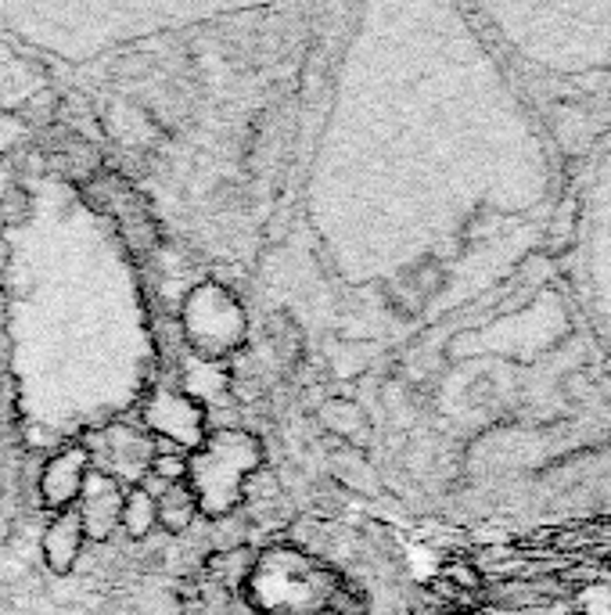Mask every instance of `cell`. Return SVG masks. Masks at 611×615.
<instances>
[{
    "instance_id": "6da1fadb",
    "label": "cell",
    "mask_w": 611,
    "mask_h": 615,
    "mask_svg": "<svg viewBox=\"0 0 611 615\" xmlns=\"http://www.w3.org/2000/svg\"><path fill=\"white\" fill-rule=\"evenodd\" d=\"M263 468V442L241 428H220L201 439L187 457V490L195 493L198 511L209 519H227L241 504L245 479Z\"/></svg>"
},
{
    "instance_id": "7a4b0ae2",
    "label": "cell",
    "mask_w": 611,
    "mask_h": 615,
    "mask_svg": "<svg viewBox=\"0 0 611 615\" xmlns=\"http://www.w3.org/2000/svg\"><path fill=\"white\" fill-rule=\"evenodd\" d=\"M245 310L224 284H198L184 299V335L201 356H227L245 342Z\"/></svg>"
},
{
    "instance_id": "3957f363",
    "label": "cell",
    "mask_w": 611,
    "mask_h": 615,
    "mask_svg": "<svg viewBox=\"0 0 611 615\" xmlns=\"http://www.w3.org/2000/svg\"><path fill=\"white\" fill-rule=\"evenodd\" d=\"M141 414L152 432L173 439L177 447L198 450L201 439H206V407L187 393L173 389V385H155Z\"/></svg>"
},
{
    "instance_id": "277c9868",
    "label": "cell",
    "mask_w": 611,
    "mask_h": 615,
    "mask_svg": "<svg viewBox=\"0 0 611 615\" xmlns=\"http://www.w3.org/2000/svg\"><path fill=\"white\" fill-rule=\"evenodd\" d=\"M97 450H101V457H105V465L112 468V471H105V476H112L120 486L130 482V490L148 479L152 461H155L152 436L141 432V428H134V425H123V421L108 425L105 432H101Z\"/></svg>"
},
{
    "instance_id": "5b68a950",
    "label": "cell",
    "mask_w": 611,
    "mask_h": 615,
    "mask_svg": "<svg viewBox=\"0 0 611 615\" xmlns=\"http://www.w3.org/2000/svg\"><path fill=\"white\" fill-rule=\"evenodd\" d=\"M123 500H126V490L112 476H105V471H97V468L86 471L80 500H76V514L83 522L86 540H94V543L112 540V533L123 522Z\"/></svg>"
},
{
    "instance_id": "8992f818",
    "label": "cell",
    "mask_w": 611,
    "mask_h": 615,
    "mask_svg": "<svg viewBox=\"0 0 611 615\" xmlns=\"http://www.w3.org/2000/svg\"><path fill=\"white\" fill-rule=\"evenodd\" d=\"M86 195H91L105 212H112L115 223L123 227V234H126L130 246L152 249V241H155L152 220H148V212H144L141 198L134 195V188H130L126 180H120V177H97L91 188H86Z\"/></svg>"
},
{
    "instance_id": "52a82bcc",
    "label": "cell",
    "mask_w": 611,
    "mask_h": 615,
    "mask_svg": "<svg viewBox=\"0 0 611 615\" xmlns=\"http://www.w3.org/2000/svg\"><path fill=\"white\" fill-rule=\"evenodd\" d=\"M86 471H91V454H86V447H65L51 454L40 471V500L54 511L76 508Z\"/></svg>"
},
{
    "instance_id": "ba28073f",
    "label": "cell",
    "mask_w": 611,
    "mask_h": 615,
    "mask_svg": "<svg viewBox=\"0 0 611 615\" xmlns=\"http://www.w3.org/2000/svg\"><path fill=\"white\" fill-rule=\"evenodd\" d=\"M83 543H86V533H83L76 508L58 511L54 522L48 525V533H43V562H48L54 576H69L80 562Z\"/></svg>"
},
{
    "instance_id": "9c48e42d",
    "label": "cell",
    "mask_w": 611,
    "mask_h": 615,
    "mask_svg": "<svg viewBox=\"0 0 611 615\" xmlns=\"http://www.w3.org/2000/svg\"><path fill=\"white\" fill-rule=\"evenodd\" d=\"M317 421L324 425L331 436H342L345 442H353V447H363V442H367V432H371V418L363 414V407L353 404V399H342V396L324 399L317 410Z\"/></svg>"
},
{
    "instance_id": "30bf717a",
    "label": "cell",
    "mask_w": 611,
    "mask_h": 615,
    "mask_svg": "<svg viewBox=\"0 0 611 615\" xmlns=\"http://www.w3.org/2000/svg\"><path fill=\"white\" fill-rule=\"evenodd\" d=\"M155 511H158V525L166 533H187L191 522L198 519V500L187 490V482L166 486L163 493H155Z\"/></svg>"
},
{
    "instance_id": "8fae6325",
    "label": "cell",
    "mask_w": 611,
    "mask_h": 615,
    "mask_svg": "<svg viewBox=\"0 0 611 615\" xmlns=\"http://www.w3.org/2000/svg\"><path fill=\"white\" fill-rule=\"evenodd\" d=\"M331 476L339 479L349 490H360V493H377V471L363 461L360 450H334L331 454Z\"/></svg>"
},
{
    "instance_id": "7c38bea8",
    "label": "cell",
    "mask_w": 611,
    "mask_h": 615,
    "mask_svg": "<svg viewBox=\"0 0 611 615\" xmlns=\"http://www.w3.org/2000/svg\"><path fill=\"white\" fill-rule=\"evenodd\" d=\"M123 529L134 540H144L158 525V511H155V493L148 486H134V490H126L123 500Z\"/></svg>"
},
{
    "instance_id": "4fadbf2b",
    "label": "cell",
    "mask_w": 611,
    "mask_h": 615,
    "mask_svg": "<svg viewBox=\"0 0 611 615\" xmlns=\"http://www.w3.org/2000/svg\"><path fill=\"white\" fill-rule=\"evenodd\" d=\"M270 342H273V350H278L281 361H299L302 332H299V324H292L284 317V313H278V321L270 324Z\"/></svg>"
},
{
    "instance_id": "5bb4252c",
    "label": "cell",
    "mask_w": 611,
    "mask_h": 615,
    "mask_svg": "<svg viewBox=\"0 0 611 615\" xmlns=\"http://www.w3.org/2000/svg\"><path fill=\"white\" fill-rule=\"evenodd\" d=\"M148 476L163 479L166 486H177V482L187 479V457H180V454H155Z\"/></svg>"
}]
</instances>
